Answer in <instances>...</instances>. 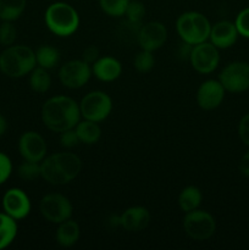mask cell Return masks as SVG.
Returning <instances> with one entry per match:
<instances>
[{
	"instance_id": "obj_9",
	"label": "cell",
	"mask_w": 249,
	"mask_h": 250,
	"mask_svg": "<svg viewBox=\"0 0 249 250\" xmlns=\"http://www.w3.org/2000/svg\"><path fill=\"white\" fill-rule=\"evenodd\" d=\"M219 81L229 93H243L249 89V63L233 61L222 68Z\"/></svg>"
},
{
	"instance_id": "obj_29",
	"label": "cell",
	"mask_w": 249,
	"mask_h": 250,
	"mask_svg": "<svg viewBox=\"0 0 249 250\" xmlns=\"http://www.w3.org/2000/svg\"><path fill=\"white\" fill-rule=\"evenodd\" d=\"M124 15H126L128 21L133 22V23H142V20L144 19V15H145L144 4L138 0H129V4Z\"/></svg>"
},
{
	"instance_id": "obj_17",
	"label": "cell",
	"mask_w": 249,
	"mask_h": 250,
	"mask_svg": "<svg viewBox=\"0 0 249 250\" xmlns=\"http://www.w3.org/2000/svg\"><path fill=\"white\" fill-rule=\"evenodd\" d=\"M150 221V214L144 207H131L119 216V225L128 232H139L145 229Z\"/></svg>"
},
{
	"instance_id": "obj_35",
	"label": "cell",
	"mask_w": 249,
	"mask_h": 250,
	"mask_svg": "<svg viewBox=\"0 0 249 250\" xmlns=\"http://www.w3.org/2000/svg\"><path fill=\"white\" fill-rule=\"evenodd\" d=\"M82 59L85 61V62L92 65V63H94L95 61L99 59V50H98V48H95V46L93 45L88 46V48H85L84 51H83Z\"/></svg>"
},
{
	"instance_id": "obj_5",
	"label": "cell",
	"mask_w": 249,
	"mask_h": 250,
	"mask_svg": "<svg viewBox=\"0 0 249 250\" xmlns=\"http://www.w3.org/2000/svg\"><path fill=\"white\" fill-rule=\"evenodd\" d=\"M176 29L182 42L197 45L209 39L211 24L205 15L198 11H187L177 19Z\"/></svg>"
},
{
	"instance_id": "obj_3",
	"label": "cell",
	"mask_w": 249,
	"mask_h": 250,
	"mask_svg": "<svg viewBox=\"0 0 249 250\" xmlns=\"http://www.w3.org/2000/svg\"><path fill=\"white\" fill-rule=\"evenodd\" d=\"M37 66L36 51L27 45H10L0 54V71L7 77L20 78Z\"/></svg>"
},
{
	"instance_id": "obj_30",
	"label": "cell",
	"mask_w": 249,
	"mask_h": 250,
	"mask_svg": "<svg viewBox=\"0 0 249 250\" xmlns=\"http://www.w3.org/2000/svg\"><path fill=\"white\" fill-rule=\"evenodd\" d=\"M17 37L16 27L12 22L4 21L0 24V44L5 46H10L15 43Z\"/></svg>"
},
{
	"instance_id": "obj_32",
	"label": "cell",
	"mask_w": 249,
	"mask_h": 250,
	"mask_svg": "<svg viewBox=\"0 0 249 250\" xmlns=\"http://www.w3.org/2000/svg\"><path fill=\"white\" fill-rule=\"evenodd\" d=\"M78 143H80V139H78V136L77 133H76L75 128L66 129V131L61 132L60 133V144L63 148H75L76 146H78Z\"/></svg>"
},
{
	"instance_id": "obj_4",
	"label": "cell",
	"mask_w": 249,
	"mask_h": 250,
	"mask_svg": "<svg viewBox=\"0 0 249 250\" xmlns=\"http://www.w3.org/2000/svg\"><path fill=\"white\" fill-rule=\"evenodd\" d=\"M44 21L51 33L58 37H68L80 27V15L67 2L56 1L45 10Z\"/></svg>"
},
{
	"instance_id": "obj_22",
	"label": "cell",
	"mask_w": 249,
	"mask_h": 250,
	"mask_svg": "<svg viewBox=\"0 0 249 250\" xmlns=\"http://www.w3.org/2000/svg\"><path fill=\"white\" fill-rule=\"evenodd\" d=\"M17 236V222L6 212H0V250L7 248Z\"/></svg>"
},
{
	"instance_id": "obj_15",
	"label": "cell",
	"mask_w": 249,
	"mask_h": 250,
	"mask_svg": "<svg viewBox=\"0 0 249 250\" xmlns=\"http://www.w3.org/2000/svg\"><path fill=\"white\" fill-rule=\"evenodd\" d=\"M225 88L219 80H208L197 90V103L203 110H214L221 105L225 98Z\"/></svg>"
},
{
	"instance_id": "obj_24",
	"label": "cell",
	"mask_w": 249,
	"mask_h": 250,
	"mask_svg": "<svg viewBox=\"0 0 249 250\" xmlns=\"http://www.w3.org/2000/svg\"><path fill=\"white\" fill-rule=\"evenodd\" d=\"M27 0H0V20L14 22L26 9Z\"/></svg>"
},
{
	"instance_id": "obj_27",
	"label": "cell",
	"mask_w": 249,
	"mask_h": 250,
	"mask_svg": "<svg viewBox=\"0 0 249 250\" xmlns=\"http://www.w3.org/2000/svg\"><path fill=\"white\" fill-rule=\"evenodd\" d=\"M154 65H155V59L151 51L143 50L142 49L133 60V66L138 72L141 73H148L149 71L153 70Z\"/></svg>"
},
{
	"instance_id": "obj_33",
	"label": "cell",
	"mask_w": 249,
	"mask_h": 250,
	"mask_svg": "<svg viewBox=\"0 0 249 250\" xmlns=\"http://www.w3.org/2000/svg\"><path fill=\"white\" fill-rule=\"evenodd\" d=\"M12 172V163L6 154L0 151V186L6 182Z\"/></svg>"
},
{
	"instance_id": "obj_28",
	"label": "cell",
	"mask_w": 249,
	"mask_h": 250,
	"mask_svg": "<svg viewBox=\"0 0 249 250\" xmlns=\"http://www.w3.org/2000/svg\"><path fill=\"white\" fill-rule=\"evenodd\" d=\"M19 176L24 181H34L41 177V163L24 160L19 166Z\"/></svg>"
},
{
	"instance_id": "obj_2",
	"label": "cell",
	"mask_w": 249,
	"mask_h": 250,
	"mask_svg": "<svg viewBox=\"0 0 249 250\" xmlns=\"http://www.w3.org/2000/svg\"><path fill=\"white\" fill-rule=\"evenodd\" d=\"M82 161L76 154L55 153L41 161V177L54 186L67 185L81 172Z\"/></svg>"
},
{
	"instance_id": "obj_36",
	"label": "cell",
	"mask_w": 249,
	"mask_h": 250,
	"mask_svg": "<svg viewBox=\"0 0 249 250\" xmlns=\"http://www.w3.org/2000/svg\"><path fill=\"white\" fill-rule=\"evenodd\" d=\"M192 49H193V45L186 43V42H182V43L180 44V46H178V49H177L178 58L183 59V60H189V56H190V53H192Z\"/></svg>"
},
{
	"instance_id": "obj_31",
	"label": "cell",
	"mask_w": 249,
	"mask_h": 250,
	"mask_svg": "<svg viewBox=\"0 0 249 250\" xmlns=\"http://www.w3.org/2000/svg\"><path fill=\"white\" fill-rule=\"evenodd\" d=\"M234 24H236L239 36L249 38V7H246L237 15Z\"/></svg>"
},
{
	"instance_id": "obj_18",
	"label": "cell",
	"mask_w": 249,
	"mask_h": 250,
	"mask_svg": "<svg viewBox=\"0 0 249 250\" xmlns=\"http://www.w3.org/2000/svg\"><path fill=\"white\" fill-rule=\"evenodd\" d=\"M92 73L102 82H112L122 73V65L112 56H103L92 63Z\"/></svg>"
},
{
	"instance_id": "obj_14",
	"label": "cell",
	"mask_w": 249,
	"mask_h": 250,
	"mask_svg": "<svg viewBox=\"0 0 249 250\" xmlns=\"http://www.w3.org/2000/svg\"><path fill=\"white\" fill-rule=\"evenodd\" d=\"M46 142L34 131L24 132L19 141V151L24 160L41 163L46 156Z\"/></svg>"
},
{
	"instance_id": "obj_37",
	"label": "cell",
	"mask_w": 249,
	"mask_h": 250,
	"mask_svg": "<svg viewBox=\"0 0 249 250\" xmlns=\"http://www.w3.org/2000/svg\"><path fill=\"white\" fill-rule=\"evenodd\" d=\"M239 172L246 177H249V151H247L243 156H242L241 161H239Z\"/></svg>"
},
{
	"instance_id": "obj_21",
	"label": "cell",
	"mask_w": 249,
	"mask_h": 250,
	"mask_svg": "<svg viewBox=\"0 0 249 250\" xmlns=\"http://www.w3.org/2000/svg\"><path fill=\"white\" fill-rule=\"evenodd\" d=\"M203 200L200 189L195 186H188L181 190L178 195V207L183 212H189L198 209Z\"/></svg>"
},
{
	"instance_id": "obj_13",
	"label": "cell",
	"mask_w": 249,
	"mask_h": 250,
	"mask_svg": "<svg viewBox=\"0 0 249 250\" xmlns=\"http://www.w3.org/2000/svg\"><path fill=\"white\" fill-rule=\"evenodd\" d=\"M2 209L12 219L22 220L31 212L32 204L28 195L20 188H11L2 197Z\"/></svg>"
},
{
	"instance_id": "obj_11",
	"label": "cell",
	"mask_w": 249,
	"mask_h": 250,
	"mask_svg": "<svg viewBox=\"0 0 249 250\" xmlns=\"http://www.w3.org/2000/svg\"><path fill=\"white\" fill-rule=\"evenodd\" d=\"M189 62L197 72L202 73V75H209V73L214 72L219 66V49L212 43H208V42L193 45Z\"/></svg>"
},
{
	"instance_id": "obj_8",
	"label": "cell",
	"mask_w": 249,
	"mask_h": 250,
	"mask_svg": "<svg viewBox=\"0 0 249 250\" xmlns=\"http://www.w3.org/2000/svg\"><path fill=\"white\" fill-rule=\"evenodd\" d=\"M39 211L46 221L51 224H61L72 216L73 208L70 199L59 193H50L42 198Z\"/></svg>"
},
{
	"instance_id": "obj_6",
	"label": "cell",
	"mask_w": 249,
	"mask_h": 250,
	"mask_svg": "<svg viewBox=\"0 0 249 250\" xmlns=\"http://www.w3.org/2000/svg\"><path fill=\"white\" fill-rule=\"evenodd\" d=\"M183 229L189 238L194 241H207L216 229L214 216L205 210L195 209L186 212L183 219Z\"/></svg>"
},
{
	"instance_id": "obj_7",
	"label": "cell",
	"mask_w": 249,
	"mask_h": 250,
	"mask_svg": "<svg viewBox=\"0 0 249 250\" xmlns=\"http://www.w3.org/2000/svg\"><path fill=\"white\" fill-rule=\"evenodd\" d=\"M80 110L83 119L99 124L109 117L112 110V100L105 92L93 90L82 98Z\"/></svg>"
},
{
	"instance_id": "obj_1",
	"label": "cell",
	"mask_w": 249,
	"mask_h": 250,
	"mask_svg": "<svg viewBox=\"0 0 249 250\" xmlns=\"http://www.w3.org/2000/svg\"><path fill=\"white\" fill-rule=\"evenodd\" d=\"M81 117L80 104L66 95L51 97L42 107V121L46 128L56 133L75 128Z\"/></svg>"
},
{
	"instance_id": "obj_34",
	"label": "cell",
	"mask_w": 249,
	"mask_h": 250,
	"mask_svg": "<svg viewBox=\"0 0 249 250\" xmlns=\"http://www.w3.org/2000/svg\"><path fill=\"white\" fill-rule=\"evenodd\" d=\"M238 134L241 141L249 146V114L244 115L239 121Z\"/></svg>"
},
{
	"instance_id": "obj_23",
	"label": "cell",
	"mask_w": 249,
	"mask_h": 250,
	"mask_svg": "<svg viewBox=\"0 0 249 250\" xmlns=\"http://www.w3.org/2000/svg\"><path fill=\"white\" fill-rule=\"evenodd\" d=\"M37 65L45 70L56 67L60 62V51L51 45H41L36 50Z\"/></svg>"
},
{
	"instance_id": "obj_10",
	"label": "cell",
	"mask_w": 249,
	"mask_h": 250,
	"mask_svg": "<svg viewBox=\"0 0 249 250\" xmlns=\"http://www.w3.org/2000/svg\"><path fill=\"white\" fill-rule=\"evenodd\" d=\"M92 75V65L85 62L83 59L67 61L59 70V80L61 84L70 89L82 88L87 84Z\"/></svg>"
},
{
	"instance_id": "obj_19",
	"label": "cell",
	"mask_w": 249,
	"mask_h": 250,
	"mask_svg": "<svg viewBox=\"0 0 249 250\" xmlns=\"http://www.w3.org/2000/svg\"><path fill=\"white\" fill-rule=\"evenodd\" d=\"M80 234L81 229L77 222L68 219L59 224L55 239L59 246L63 247V248H70V247L75 246L77 243L78 239H80Z\"/></svg>"
},
{
	"instance_id": "obj_26",
	"label": "cell",
	"mask_w": 249,
	"mask_h": 250,
	"mask_svg": "<svg viewBox=\"0 0 249 250\" xmlns=\"http://www.w3.org/2000/svg\"><path fill=\"white\" fill-rule=\"evenodd\" d=\"M129 0H99L103 12L111 17H121L126 14Z\"/></svg>"
},
{
	"instance_id": "obj_20",
	"label": "cell",
	"mask_w": 249,
	"mask_h": 250,
	"mask_svg": "<svg viewBox=\"0 0 249 250\" xmlns=\"http://www.w3.org/2000/svg\"><path fill=\"white\" fill-rule=\"evenodd\" d=\"M75 131L80 139V143L87 144V146L98 143L102 137V129L98 122L89 121V120H83L78 122L75 127Z\"/></svg>"
},
{
	"instance_id": "obj_38",
	"label": "cell",
	"mask_w": 249,
	"mask_h": 250,
	"mask_svg": "<svg viewBox=\"0 0 249 250\" xmlns=\"http://www.w3.org/2000/svg\"><path fill=\"white\" fill-rule=\"evenodd\" d=\"M6 129H7V121H6V119H5V117L2 116L1 114H0V137H1L2 134H5Z\"/></svg>"
},
{
	"instance_id": "obj_16",
	"label": "cell",
	"mask_w": 249,
	"mask_h": 250,
	"mask_svg": "<svg viewBox=\"0 0 249 250\" xmlns=\"http://www.w3.org/2000/svg\"><path fill=\"white\" fill-rule=\"evenodd\" d=\"M239 33L233 22L220 21L211 26L210 31V43L214 44L217 49H227L234 45Z\"/></svg>"
},
{
	"instance_id": "obj_25",
	"label": "cell",
	"mask_w": 249,
	"mask_h": 250,
	"mask_svg": "<svg viewBox=\"0 0 249 250\" xmlns=\"http://www.w3.org/2000/svg\"><path fill=\"white\" fill-rule=\"evenodd\" d=\"M29 85H31L32 90L36 93H45L50 89L51 87V77L49 75L48 70L41 67H34L32 72L29 73Z\"/></svg>"
},
{
	"instance_id": "obj_12",
	"label": "cell",
	"mask_w": 249,
	"mask_h": 250,
	"mask_svg": "<svg viewBox=\"0 0 249 250\" xmlns=\"http://www.w3.org/2000/svg\"><path fill=\"white\" fill-rule=\"evenodd\" d=\"M167 39V29L161 22L151 21L145 24H142L138 33L139 46L143 50L155 51L165 44Z\"/></svg>"
}]
</instances>
